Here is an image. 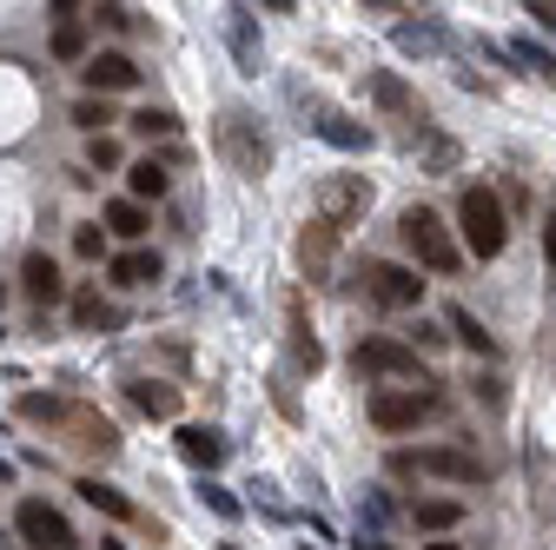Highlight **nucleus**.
<instances>
[{"label":"nucleus","instance_id":"nucleus-11","mask_svg":"<svg viewBox=\"0 0 556 550\" xmlns=\"http://www.w3.org/2000/svg\"><path fill=\"white\" fill-rule=\"evenodd\" d=\"M331 252H338V226L305 220V233H299V265H305V279H325V272H331Z\"/></svg>","mask_w":556,"mask_h":550},{"label":"nucleus","instance_id":"nucleus-21","mask_svg":"<svg viewBox=\"0 0 556 550\" xmlns=\"http://www.w3.org/2000/svg\"><path fill=\"white\" fill-rule=\"evenodd\" d=\"M126 391H132V404L147 411V418H173V411H179V391L160 385V378H139V385H126Z\"/></svg>","mask_w":556,"mask_h":550},{"label":"nucleus","instance_id":"nucleus-18","mask_svg":"<svg viewBox=\"0 0 556 550\" xmlns=\"http://www.w3.org/2000/svg\"><path fill=\"white\" fill-rule=\"evenodd\" d=\"M153 279H160V252H119L113 259V286L132 292V286H153Z\"/></svg>","mask_w":556,"mask_h":550},{"label":"nucleus","instance_id":"nucleus-19","mask_svg":"<svg viewBox=\"0 0 556 550\" xmlns=\"http://www.w3.org/2000/svg\"><path fill=\"white\" fill-rule=\"evenodd\" d=\"M179 451H186L199 471H213V464L226 458V438H219V432H205V425H186V432H179Z\"/></svg>","mask_w":556,"mask_h":550},{"label":"nucleus","instance_id":"nucleus-26","mask_svg":"<svg viewBox=\"0 0 556 550\" xmlns=\"http://www.w3.org/2000/svg\"><path fill=\"white\" fill-rule=\"evenodd\" d=\"M74 325H80V332H93V325H119V312L100 305V292H74Z\"/></svg>","mask_w":556,"mask_h":550},{"label":"nucleus","instance_id":"nucleus-43","mask_svg":"<svg viewBox=\"0 0 556 550\" xmlns=\"http://www.w3.org/2000/svg\"><path fill=\"white\" fill-rule=\"evenodd\" d=\"M226 550H232V543H226Z\"/></svg>","mask_w":556,"mask_h":550},{"label":"nucleus","instance_id":"nucleus-39","mask_svg":"<svg viewBox=\"0 0 556 550\" xmlns=\"http://www.w3.org/2000/svg\"><path fill=\"white\" fill-rule=\"evenodd\" d=\"M358 550H384V543H365V537H358Z\"/></svg>","mask_w":556,"mask_h":550},{"label":"nucleus","instance_id":"nucleus-3","mask_svg":"<svg viewBox=\"0 0 556 550\" xmlns=\"http://www.w3.org/2000/svg\"><path fill=\"white\" fill-rule=\"evenodd\" d=\"M391 477H451V485H483V464L464 445H431V451H391Z\"/></svg>","mask_w":556,"mask_h":550},{"label":"nucleus","instance_id":"nucleus-42","mask_svg":"<svg viewBox=\"0 0 556 550\" xmlns=\"http://www.w3.org/2000/svg\"><path fill=\"white\" fill-rule=\"evenodd\" d=\"M0 305H8V286H0Z\"/></svg>","mask_w":556,"mask_h":550},{"label":"nucleus","instance_id":"nucleus-4","mask_svg":"<svg viewBox=\"0 0 556 550\" xmlns=\"http://www.w3.org/2000/svg\"><path fill=\"white\" fill-rule=\"evenodd\" d=\"M219 153H226V166L245 173V179H258V173L271 166V147H265V133H258V120H252L245 107H226V113H219Z\"/></svg>","mask_w":556,"mask_h":550},{"label":"nucleus","instance_id":"nucleus-1","mask_svg":"<svg viewBox=\"0 0 556 550\" xmlns=\"http://www.w3.org/2000/svg\"><path fill=\"white\" fill-rule=\"evenodd\" d=\"M457 233L470 246V259H497L510 246V226H504V199L491 186H464L457 199Z\"/></svg>","mask_w":556,"mask_h":550},{"label":"nucleus","instance_id":"nucleus-2","mask_svg":"<svg viewBox=\"0 0 556 550\" xmlns=\"http://www.w3.org/2000/svg\"><path fill=\"white\" fill-rule=\"evenodd\" d=\"M397 233H404V246L417 252V265H431V272H444V279H451V272L464 265V246L451 239V226L431 213V205H404V220H397Z\"/></svg>","mask_w":556,"mask_h":550},{"label":"nucleus","instance_id":"nucleus-13","mask_svg":"<svg viewBox=\"0 0 556 550\" xmlns=\"http://www.w3.org/2000/svg\"><path fill=\"white\" fill-rule=\"evenodd\" d=\"M318 140H331V147H344V153H365L371 147V126H358V120H344V113H331V107H318L312 120H305Z\"/></svg>","mask_w":556,"mask_h":550},{"label":"nucleus","instance_id":"nucleus-37","mask_svg":"<svg viewBox=\"0 0 556 550\" xmlns=\"http://www.w3.org/2000/svg\"><path fill=\"white\" fill-rule=\"evenodd\" d=\"M100 27H113V34H126V27H132V8H100Z\"/></svg>","mask_w":556,"mask_h":550},{"label":"nucleus","instance_id":"nucleus-10","mask_svg":"<svg viewBox=\"0 0 556 550\" xmlns=\"http://www.w3.org/2000/svg\"><path fill=\"white\" fill-rule=\"evenodd\" d=\"M21 292H27L34 305H60V299H66V279H60V265H53L47 252H27V259H21Z\"/></svg>","mask_w":556,"mask_h":550},{"label":"nucleus","instance_id":"nucleus-8","mask_svg":"<svg viewBox=\"0 0 556 550\" xmlns=\"http://www.w3.org/2000/svg\"><path fill=\"white\" fill-rule=\"evenodd\" d=\"M352 365H358L365 378H417V385H425V372H417V352L397 346V338H358Z\"/></svg>","mask_w":556,"mask_h":550},{"label":"nucleus","instance_id":"nucleus-29","mask_svg":"<svg viewBox=\"0 0 556 550\" xmlns=\"http://www.w3.org/2000/svg\"><path fill=\"white\" fill-rule=\"evenodd\" d=\"M74 126H87V133H93V140H100V133H106V126H113V107H106V100H100V93H87V100H80V107H74Z\"/></svg>","mask_w":556,"mask_h":550},{"label":"nucleus","instance_id":"nucleus-14","mask_svg":"<svg viewBox=\"0 0 556 550\" xmlns=\"http://www.w3.org/2000/svg\"><path fill=\"white\" fill-rule=\"evenodd\" d=\"M286 318H292V352H299V365H305V372H318V365H325V346L312 338V318H305V292H292V299H286Z\"/></svg>","mask_w":556,"mask_h":550},{"label":"nucleus","instance_id":"nucleus-31","mask_svg":"<svg viewBox=\"0 0 556 550\" xmlns=\"http://www.w3.org/2000/svg\"><path fill=\"white\" fill-rule=\"evenodd\" d=\"M53 53H60V60H80V53H87V27H80V21H60V27H53Z\"/></svg>","mask_w":556,"mask_h":550},{"label":"nucleus","instance_id":"nucleus-35","mask_svg":"<svg viewBox=\"0 0 556 550\" xmlns=\"http://www.w3.org/2000/svg\"><path fill=\"white\" fill-rule=\"evenodd\" d=\"M93 166H119V140H113V133H100V140H93V153H87Z\"/></svg>","mask_w":556,"mask_h":550},{"label":"nucleus","instance_id":"nucleus-40","mask_svg":"<svg viewBox=\"0 0 556 550\" xmlns=\"http://www.w3.org/2000/svg\"><path fill=\"white\" fill-rule=\"evenodd\" d=\"M100 550H126V543H113V537H106V543H100Z\"/></svg>","mask_w":556,"mask_h":550},{"label":"nucleus","instance_id":"nucleus-22","mask_svg":"<svg viewBox=\"0 0 556 550\" xmlns=\"http://www.w3.org/2000/svg\"><path fill=\"white\" fill-rule=\"evenodd\" d=\"M126 199H166V166L160 160H132L126 166Z\"/></svg>","mask_w":556,"mask_h":550},{"label":"nucleus","instance_id":"nucleus-33","mask_svg":"<svg viewBox=\"0 0 556 550\" xmlns=\"http://www.w3.org/2000/svg\"><path fill=\"white\" fill-rule=\"evenodd\" d=\"M199 504H213V511H219V517H226V524H232V517H239V498H232V491H226V485H213V477H205V485H199Z\"/></svg>","mask_w":556,"mask_h":550},{"label":"nucleus","instance_id":"nucleus-5","mask_svg":"<svg viewBox=\"0 0 556 550\" xmlns=\"http://www.w3.org/2000/svg\"><path fill=\"white\" fill-rule=\"evenodd\" d=\"M14 537H21L27 550H80L74 524H66L47 498H21V511H14Z\"/></svg>","mask_w":556,"mask_h":550},{"label":"nucleus","instance_id":"nucleus-32","mask_svg":"<svg viewBox=\"0 0 556 550\" xmlns=\"http://www.w3.org/2000/svg\"><path fill=\"white\" fill-rule=\"evenodd\" d=\"M371 93H378V107H391V113H410V93H404V80L378 74V80H371Z\"/></svg>","mask_w":556,"mask_h":550},{"label":"nucleus","instance_id":"nucleus-12","mask_svg":"<svg viewBox=\"0 0 556 550\" xmlns=\"http://www.w3.org/2000/svg\"><path fill=\"white\" fill-rule=\"evenodd\" d=\"M87 87L106 100V93H126V87H139V66L126 60V53H93L87 60Z\"/></svg>","mask_w":556,"mask_h":550},{"label":"nucleus","instance_id":"nucleus-25","mask_svg":"<svg viewBox=\"0 0 556 550\" xmlns=\"http://www.w3.org/2000/svg\"><path fill=\"white\" fill-rule=\"evenodd\" d=\"M451 332L464 338V346H470V352H483V359H491V352H497V338H491V332H483V325H477V318H470L464 305H451Z\"/></svg>","mask_w":556,"mask_h":550},{"label":"nucleus","instance_id":"nucleus-7","mask_svg":"<svg viewBox=\"0 0 556 550\" xmlns=\"http://www.w3.org/2000/svg\"><path fill=\"white\" fill-rule=\"evenodd\" d=\"M365 205H371V179L365 173H344V179H325L318 186V220L325 226H352V220H365Z\"/></svg>","mask_w":556,"mask_h":550},{"label":"nucleus","instance_id":"nucleus-16","mask_svg":"<svg viewBox=\"0 0 556 550\" xmlns=\"http://www.w3.org/2000/svg\"><path fill=\"white\" fill-rule=\"evenodd\" d=\"M226 34L239 53V74H258V34H252V8H226Z\"/></svg>","mask_w":556,"mask_h":550},{"label":"nucleus","instance_id":"nucleus-34","mask_svg":"<svg viewBox=\"0 0 556 550\" xmlns=\"http://www.w3.org/2000/svg\"><path fill=\"white\" fill-rule=\"evenodd\" d=\"M74 252H80V259H100V252H106V233H100V226H74Z\"/></svg>","mask_w":556,"mask_h":550},{"label":"nucleus","instance_id":"nucleus-15","mask_svg":"<svg viewBox=\"0 0 556 550\" xmlns=\"http://www.w3.org/2000/svg\"><path fill=\"white\" fill-rule=\"evenodd\" d=\"M66 425H74V432H80L74 445H87V451H100V458H113V451H119V432H113L106 418H93V411H80V404H74V411H66Z\"/></svg>","mask_w":556,"mask_h":550},{"label":"nucleus","instance_id":"nucleus-38","mask_svg":"<svg viewBox=\"0 0 556 550\" xmlns=\"http://www.w3.org/2000/svg\"><path fill=\"white\" fill-rule=\"evenodd\" d=\"M543 259H549V265H556V220H549V226H543Z\"/></svg>","mask_w":556,"mask_h":550},{"label":"nucleus","instance_id":"nucleus-23","mask_svg":"<svg viewBox=\"0 0 556 550\" xmlns=\"http://www.w3.org/2000/svg\"><path fill=\"white\" fill-rule=\"evenodd\" d=\"M397 47H404V53H444V27H431V21H404V27H397Z\"/></svg>","mask_w":556,"mask_h":550},{"label":"nucleus","instance_id":"nucleus-9","mask_svg":"<svg viewBox=\"0 0 556 550\" xmlns=\"http://www.w3.org/2000/svg\"><path fill=\"white\" fill-rule=\"evenodd\" d=\"M431 404H438V391H425V398H417V391H378L371 398V425L378 432H417Z\"/></svg>","mask_w":556,"mask_h":550},{"label":"nucleus","instance_id":"nucleus-27","mask_svg":"<svg viewBox=\"0 0 556 550\" xmlns=\"http://www.w3.org/2000/svg\"><path fill=\"white\" fill-rule=\"evenodd\" d=\"M132 133H147V140H166V133H179V113H173V107H147V113H132Z\"/></svg>","mask_w":556,"mask_h":550},{"label":"nucleus","instance_id":"nucleus-24","mask_svg":"<svg viewBox=\"0 0 556 550\" xmlns=\"http://www.w3.org/2000/svg\"><path fill=\"white\" fill-rule=\"evenodd\" d=\"M80 498H87L93 511H106V517H139V511H132L113 485H100V477H80Z\"/></svg>","mask_w":556,"mask_h":550},{"label":"nucleus","instance_id":"nucleus-17","mask_svg":"<svg viewBox=\"0 0 556 550\" xmlns=\"http://www.w3.org/2000/svg\"><path fill=\"white\" fill-rule=\"evenodd\" d=\"M410 524H417V530H457V524H464V504H457V498H417V504H410Z\"/></svg>","mask_w":556,"mask_h":550},{"label":"nucleus","instance_id":"nucleus-20","mask_svg":"<svg viewBox=\"0 0 556 550\" xmlns=\"http://www.w3.org/2000/svg\"><path fill=\"white\" fill-rule=\"evenodd\" d=\"M106 233H119V239H147V233H153L147 205H139V199H113V205H106Z\"/></svg>","mask_w":556,"mask_h":550},{"label":"nucleus","instance_id":"nucleus-30","mask_svg":"<svg viewBox=\"0 0 556 550\" xmlns=\"http://www.w3.org/2000/svg\"><path fill=\"white\" fill-rule=\"evenodd\" d=\"M510 53H517V60H523V66H530V74H543V80H549V87H556V53H549V47H536V40H517V47H510Z\"/></svg>","mask_w":556,"mask_h":550},{"label":"nucleus","instance_id":"nucleus-6","mask_svg":"<svg viewBox=\"0 0 556 550\" xmlns=\"http://www.w3.org/2000/svg\"><path fill=\"white\" fill-rule=\"evenodd\" d=\"M365 292L378 305H391V312H417V305H425V279H417L410 265H391V259H371L365 265Z\"/></svg>","mask_w":556,"mask_h":550},{"label":"nucleus","instance_id":"nucleus-36","mask_svg":"<svg viewBox=\"0 0 556 550\" xmlns=\"http://www.w3.org/2000/svg\"><path fill=\"white\" fill-rule=\"evenodd\" d=\"M523 14H530V21H536L543 34H556V8H549V0H530V8H523Z\"/></svg>","mask_w":556,"mask_h":550},{"label":"nucleus","instance_id":"nucleus-28","mask_svg":"<svg viewBox=\"0 0 556 550\" xmlns=\"http://www.w3.org/2000/svg\"><path fill=\"white\" fill-rule=\"evenodd\" d=\"M74 404H60V398H47V391H27L21 398V418H34V425H53V418H66Z\"/></svg>","mask_w":556,"mask_h":550},{"label":"nucleus","instance_id":"nucleus-41","mask_svg":"<svg viewBox=\"0 0 556 550\" xmlns=\"http://www.w3.org/2000/svg\"><path fill=\"white\" fill-rule=\"evenodd\" d=\"M425 550H457V543H425Z\"/></svg>","mask_w":556,"mask_h":550}]
</instances>
